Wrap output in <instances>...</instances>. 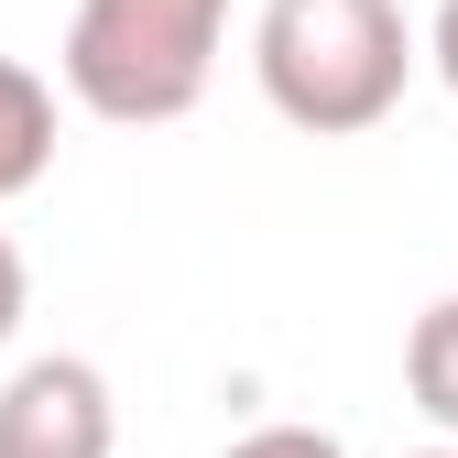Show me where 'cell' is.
Returning <instances> with one entry per match:
<instances>
[{
  "mask_svg": "<svg viewBox=\"0 0 458 458\" xmlns=\"http://www.w3.org/2000/svg\"><path fill=\"white\" fill-rule=\"evenodd\" d=\"M415 55L426 44L404 33V0H262L251 22V77L273 98V121H295L317 142L382 131L404 109Z\"/></svg>",
  "mask_w": 458,
  "mask_h": 458,
  "instance_id": "1",
  "label": "cell"
},
{
  "mask_svg": "<svg viewBox=\"0 0 458 458\" xmlns=\"http://www.w3.org/2000/svg\"><path fill=\"white\" fill-rule=\"evenodd\" d=\"M229 0H77L66 22V98L109 131H164L186 121L218 77Z\"/></svg>",
  "mask_w": 458,
  "mask_h": 458,
  "instance_id": "2",
  "label": "cell"
},
{
  "mask_svg": "<svg viewBox=\"0 0 458 458\" xmlns=\"http://www.w3.org/2000/svg\"><path fill=\"white\" fill-rule=\"evenodd\" d=\"M121 447V404H109L98 360L44 350L0 382V458H109Z\"/></svg>",
  "mask_w": 458,
  "mask_h": 458,
  "instance_id": "3",
  "label": "cell"
},
{
  "mask_svg": "<svg viewBox=\"0 0 458 458\" xmlns=\"http://www.w3.org/2000/svg\"><path fill=\"white\" fill-rule=\"evenodd\" d=\"M44 164H55V88L22 55H0V197L44 186Z\"/></svg>",
  "mask_w": 458,
  "mask_h": 458,
  "instance_id": "4",
  "label": "cell"
},
{
  "mask_svg": "<svg viewBox=\"0 0 458 458\" xmlns=\"http://www.w3.org/2000/svg\"><path fill=\"white\" fill-rule=\"evenodd\" d=\"M404 393H415V415L437 437H458V295H437L404 338Z\"/></svg>",
  "mask_w": 458,
  "mask_h": 458,
  "instance_id": "5",
  "label": "cell"
},
{
  "mask_svg": "<svg viewBox=\"0 0 458 458\" xmlns=\"http://www.w3.org/2000/svg\"><path fill=\"white\" fill-rule=\"evenodd\" d=\"M218 458H350V447H338L327 426H251V437H229Z\"/></svg>",
  "mask_w": 458,
  "mask_h": 458,
  "instance_id": "6",
  "label": "cell"
},
{
  "mask_svg": "<svg viewBox=\"0 0 458 458\" xmlns=\"http://www.w3.org/2000/svg\"><path fill=\"white\" fill-rule=\"evenodd\" d=\"M22 306H33V273H22V251H12V229H0V350H12Z\"/></svg>",
  "mask_w": 458,
  "mask_h": 458,
  "instance_id": "7",
  "label": "cell"
},
{
  "mask_svg": "<svg viewBox=\"0 0 458 458\" xmlns=\"http://www.w3.org/2000/svg\"><path fill=\"white\" fill-rule=\"evenodd\" d=\"M426 66H437L447 98H458V0H437V22H426Z\"/></svg>",
  "mask_w": 458,
  "mask_h": 458,
  "instance_id": "8",
  "label": "cell"
},
{
  "mask_svg": "<svg viewBox=\"0 0 458 458\" xmlns=\"http://www.w3.org/2000/svg\"><path fill=\"white\" fill-rule=\"evenodd\" d=\"M415 458H458V447H415Z\"/></svg>",
  "mask_w": 458,
  "mask_h": 458,
  "instance_id": "9",
  "label": "cell"
}]
</instances>
